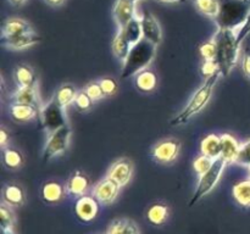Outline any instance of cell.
<instances>
[{
  "mask_svg": "<svg viewBox=\"0 0 250 234\" xmlns=\"http://www.w3.org/2000/svg\"><path fill=\"white\" fill-rule=\"evenodd\" d=\"M120 185L114 179L105 177L104 179L99 180L93 187L92 194L95 199L102 205H111L117 199L120 193Z\"/></svg>",
  "mask_w": 250,
  "mask_h": 234,
  "instance_id": "obj_9",
  "label": "cell"
},
{
  "mask_svg": "<svg viewBox=\"0 0 250 234\" xmlns=\"http://www.w3.org/2000/svg\"><path fill=\"white\" fill-rule=\"evenodd\" d=\"M15 82L17 87L26 88V87H36L37 85V75L33 68L29 67L28 65H19L16 66L14 72Z\"/></svg>",
  "mask_w": 250,
  "mask_h": 234,
  "instance_id": "obj_22",
  "label": "cell"
},
{
  "mask_svg": "<svg viewBox=\"0 0 250 234\" xmlns=\"http://www.w3.org/2000/svg\"><path fill=\"white\" fill-rule=\"evenodd\" d=\"M126 34V37L128 38V40L131 41L132 45H134L136 43H138L142 38H143V32H142V24H141V19L136 17L132 21H129L124 28H119Z\"/></svg>",
  "mask_w": 250,
  "mask_h": 234,
  "instance_id": "obj_31",
  "label": "cell"
},
{
  "mask_svg": "<svg viewBox=\"0 0 250 234\" xmlns=\"http://www.w3.org/2000/svg\"><path fill=\"white\" fill-rule=\"evenodd\" d=\"M199 53L200 56L203 58V60H216L217 48L214 39L203 43L202 45L199 46Z\"/></svg>",
  "mask_w": 250,
  "mask_h": 234,
  "instance_id": "obj_34",
  "label": "cell"
},
{
  "mask_svg": "<svg viewBox=\"0 0 250 234\" xmlns=\"http://www.w3.org/2000/svg\"><path fill=\"white\" fill-rule=\"evenodd\" d=\"M156 46L151 41L142 38L138 43L132 45L128 56L124 61L121 78H129L146 70L153 61L156 53Z\"/></svg>",
  "mask_w": 250,
  "mask_h": 234,
  "instance_id": "obj_3",
  "label": "cell"
},
{
  "mask_svg": "<svg viewBox=\"0 0 250 234\" xmlns=\"http://www.w3.org/2000/svg\"><path fill=\"white\" fill-rule=\"evenodd\" d=\"M132 176H133V162L129 158L122 157L110 166L106 177L114 179L122 188L128 184Z\"/></svg>",
  "mask_w": 250,
  "mask_h": 234,
  "instance_id": "obj_11",
  "label": "cell"
},
{
  "mask_svg": "<svg viewBox=\"0 0 250 234\" xmlns=\"http://www.w3.org/2000/svg\"><path fill=\"white\" fill-rule=\"evenodd\" d=\"M78 92L76 89V87L73 84H70V83H66V84H62L54 94V99L61 105V106L66 107L68 105H71L72 102H75L76 97H77Z\"/></svg>",
  "mask_w": 250,
  "mask_h": 234,
  "instance_id": "obj_28",
  "label": "cell"
},
{
  "mask_svg": "<svg viewBox=\"0 0 250 234\" xmlns=\"http://www.w3.org/2000/svg\"><path fill=\"white\" fill-rule=\"evenodd\" d=\"M132 48V44L131 41L128 40V38L126 37V34L119 29L117 34L115 36L114 40H112L111 44V49H112V53H114L115 58H119V60L125 61L128 56L129 50Z\"/></svg>",
  "mask_w": 250,
  "mask_h": 234,
  "instance_id": "obj_26",
  "label": "cell"
},
{
  "mask_svg": "<svg viewBox=\"0 0 250 234\" xmlns=\"http://www.w3.org/2000/svg\"><path fill=\"white\" fill-rule=\"evenodd\" d=\"M39 112H41V110L31 106V105L14 104L12 102L9 107L10 116L17 123H26V122L33 121L34 118H37Z\"/></svg>",
  "mask_w": 250,
  "mask_h": 234,
  "instance_id": "obj_17",
  "label": "cell"
},
{
  "mask_svg": "<svg viewBox=\"0 0 250 234\" xmlns=\"http://www.w3.org/2000/svg\"><path fill=\"white\" fill-rule=\"evenodd\" d=\"M15 224H16V217H15L14 211L11 210L10 205L2 202L0 205V227H1V231L15 233Z\"/></svg>",
  "mask_w": 250,
  "mask_h": 234,
  "instance_id": "obj_30",
  "label": "cell"
},
{
  "mask_svg": "<svg viewBox=\"0 0 250 234\" xmlns=\"http://www.w3.org/2000/svg\"><path fill=\"white\" fill-rule=\"evenodd\" d=\"M9 139H10L9 132L6 131L5 127H1V128H0V146H1L2 149L6 148L7 143H9Z\"/></svg>",
  "mask_w": 250,
  "mask_h": 234,
  "instance_id": "obj_43",
  "label": "cell"
},
{
  "mask_svg": "<svg viewBox=\"0 0 250 234\" xmlns=\"http://www.w3.org/2000/svg\"><path fill=\"white\" fill-rule=\"evenodd\" d=\"M219 12L215 17L217 28H241L250 12V0H217Z\"/></svg>",
  "mask_w": 250,
  "mask_h": 234,
  "instance_id": "obj_2",
  "label": "cell"
},
{
  "mask_svg": "<svg viewBox=\"0 0 250 234\" xmlns=\"http://www.w3.org/2000/svg\"><path fill=\"white\" fill-rule=\"evenodd\" d=\"M199 71L202 77L208 79V78L212 77L216 73H220L219 63H217L216 60H204L202 62V65H200Z\"/></svg>",
  "mask_w": 250,
  "mask_h": 234,
  "instance_id": "obj_35",
  "label": "cell"
},
{
  "mask_svg": "<svg viewBox=\"0 0 250 234\" xmlns=\"http://www.w3.org/2000/svg\"><path fill=\"white\" fill-rule=\"evenodd\" d=\"M65 193L66 188L61 183L50 180V182H46L42 185L41 196L44 202L49 205H54L58 204V202H60L63 199Z\"/></svg>",
  "mask_w": 250,
  "mask_h": 234,
  "instance_id": "obj_16",
  "label": "cell"
},
{
  "mask_svg": "<svg viewBox=\"0 0 250 234\" xmlns=\"http://www.w3.org/2000/svg\"><path fill=\"white\" fill-rule=\"evenodd\" d=\"M146 217L153 226H163L168 218V207L161 202H154L146 209Z\"/></svg>",
  "mask_w": 250,
  "mask_h": 234,
  "instance_id": "obj_23",
  "label": "cell"
},
{
  "mask_svg": "<svg viewBox=\"0 0 250 234\" xmlns=\"http://www.w3.org/2000/svg\"><path fill=\"white\" fill-rule=\"evenodd\" d=\"M44 1L50 5V6H61L65 2V0H44Z\"/></svg>",
  "mask_w": 250,
  "mask_h": 234,
  "instance_id": "obj_44",
  "label": "cell"
},
{
  "mask_svg": "<svg viewBox=\"0 0 250 234\" xmlns=\"http://www.w3.org/2000/svg\"><path fill=\"white\" fill-rule=\"evenodd\" d=\"M1 234H15V233H9V232H4V231H1Z\"/></svg>",
  "mask_w": 250,
  "mask_h": 234,
  "instance_id": "obj_47",
  "label": "cell"
},
{
  "mask_svg": "<svg viewBox=\"0 0 250 234\" xmlns=\"http://www.w3.org/2000/svg\"><path fill=\"white\" fill-rule=\"evenodd\" d=\"M2 200L10 206H22L26 202L23 188L19 184H6L2 188Z\"/></svg>",
  "mask_w": 250,
  "mask_h": 234,
  "instance_id": "obj_21",
  "label": "cell"
},
{
  "mask_svg": "<svg viewBox=\"0 0 250 234\" xmlns=\"http://www.w3.org/2000/svg\"><path fill=\"white\" fill-rule=\"evenodd\" d=\"M220 75H221V73H216V75L212 76V77L205 79L204 84H203L202 87L193 94V97L190 98L187 106H186L177 116L173 117V118L171 119L170 123L172 124V126H180V124L186 123V122L189 121L194 115L199 114V112L207 106L210 98H211L212 90H214L215 85H216Z\"/></svg>",
  "mask_w": 250,
  "mask_h": 234,
  "instance_id": "obj_4",
  "label": "cell"
},
{
  "mask_svg": "<svg viewBox=\"0 0 250 234\" xmlns=\"http://www.w3.org/2000/svg\"><path fill=\"white\" fill-rule=\"evenodd\" d=\"M137 0H116L114 5V19L119 28H124L129 21L136 19Z\"/></svg>",
  "mask_w": 250,
  "mask_h": 234,
  "instance_id": "obj_13",
  "label": "cell"
},
{
  "mask_svg": "<svg viewBox=\"0 0 250 234\" xmlns=\"http://www.w3.org/2000/svg\"><path fill=\"white\" fill-rule=\"evenodd\" d=\"M200 153L211 158L221 156V136L216 134H209L200 141Z\"/></svg>",
  "mask_w": 250,
  "mask_h": 234,
  "instance_id": "obj_24",
  "label": "cell"
},
{
  "mask_svg": "<svg viewBox=\"0 0 250 234\" xmlns=\"http://www.w3.org/2000/svg\"><path fill=\"white\" fill-rule=\"evenodd\" d=\"M31 24L27 21L22 19H17V17H12V19H7L6 21L2 23L1 27V39L12 38V37L20 36V34L27 33V32H32Z\"/></svg>",
  "mask_w": 250,
  "mask_h": 234,
  "instance_id": "obj_18",
  "label": "cell"
},
{
  "mask_svg": "<svg viewBox=\"0 0 250 234\" xmlns=\"http://www.w3.org/2000/svg\"><path fill=\"white\" fill-rule=\"evenodd\" d=\"M10 4H12L14 6H22L27 0H9Z\"/></svg>",
  "mask_w": 250,
  "mask_h": 234,
  "instance_id": "obj_45",
  "label": "cell"
},
{
  "mask_svg": "<svg viewBox=\"0 0 250 234\" xmlns=\"http://www.w3.org/2000/svg\"><path fill=\"white\" fill-rule=\"evenodd\" d=\"M158 84V76L151 70L141 71L136 75V87L142 93H151Z\"/></svg>",
  "mask_w": 250,
  "mask_h": 234,
  "instance_id": "obj_25",
  "label": "cell"
},
{
  "mask_svg": "<svg viewBox=\"0 0 250 234\" xmlns=\"http://www.w3.org/2000/svg\"><path fill=\"white\" fill-rule=\"evenodd\" d=\"M241 145L238 144L237 139L231 134H222L221 136V156L222 160L227 163L236 162V158L238 156Z\"/></svg>",
  "mask_w": 250,
  "mask_h": 234,
  "instance_id": "obj_20",
  "label": "cell"
},
{
  "mask_svg": "<svg viewBox=\"0 0 250 234\" xmlns=\"http://www.w3.org/2000/svg\"><path fill=\"white\" fill-rule=\"evenodd\" d=\"M90 187V180L87 175L81 171H76L70 176L67 183H66V192L75 197H81L87 194Z\"/></svg>",
  "mask_w": 250,
  "mask_h": 234,
  "instance_id": "obj_14",
  "label": "cell"
},
{
  "mask_svg": "<svg viewBox=\"0 0 250 234\" xmlns=\"http://www.w3.org/2000/svg\"><path fill=\"white\" fill-rule=\"evenodd\" d=\"M42 37L38 36L37 33L32 32H27V33L20 34V36L12 37V38L1 39V44L6 48L11 49V50H22V49L29 48L36 44L41 43Z\"/></svg>",
  "mask_w": 250,
  "mask_h": 234,
  "instance_id": "obj_15",
  "label": "cell"
},
{
  "mask_svg": "<svg viewBox=\"0 0 250 234\" xmlns=\"http://www.w3.org/2000/svg\"><path fill=\"white\" fill-rule=\"evenodd\" d=\"M214 160L215 158L205 156L203 155V154L200 156H198V157H195V160L193 161V168H194L195 173H197L199 177L202 175H204V173L211 167V165L214 163Z\"/></svg>",
  "mask_w": 250,
  "mask_h": 234,
  "instance_id": "obj_33",
  "label": "cell"
},
{
  "mask_svg": "<svg viewBox=\"0 0 250 234\" xmlns=\"http://www.w3.org/2000/svg\"><path fill=\"white\" fill-rule=\"evenodd\" d=\"M161 2H167V4H172V2H185L186 0H159Z\"/></svg>",
  "mask_w": 250,
  "mask_h": 234,
  "instance_id": "obj_46",
  "label": "cell"
},
{
  "mask_svg": "<svg viewBox=\"0 0 250 234\" xmlns=\"http://www.w3.org/2000/svg\"><path fill=\"white\" fill-rule=\"evenodd\" d=\"M141 24L143 38L151 41L155 45H159L161 43V39H163V33H161V28L158 20L154 17V15L150 11L144 10L141 19Z\"/></svg>",
  "mask_w": 250,
  "mask_h": 234,
  "instance_id": "obj_12",
  "label": "cell"
},
{
  "mask_svg": "<svg viewBox=\"0 0 250 234\" xmlns=\"http://www.w3.org/2000/svg\"><path fill=\"white\" fill-rule=\"evenodd\" d=\"M11 101L14 104H23L31 105V106L37 107L41 110V100H39L38 89L36 87H26V88H17L16 92L12 94Z\"/></svg>",
  "mask_w": 250,
  "mask_h": 234,
  "instance_id": "obj_19",
  "label": "cell"
},
{
  "mask_svg": "<svg viewBox=\"0 0 250 234\" xmlns=\"http://www.w3.org/2000/svg\"><path fill=\"white\" fill-rule=\"evenodd\" d=\"M99 212V201L93 195H83L77 197L75 204V214L82 223H89Z\"/></svg>",
  "mask_w": 250,
  "mask_h": 234,
  "instance_id": "obj_10",
  "label": "cell"
},
{
  "mask_svg": "<svg viewBox=\"0 0 250 234\" xmlns=\"http://www.w3.org/2000/svg\"><path fill=\"white\" fill-rule=\"evenodd\" d=\"M127 224H128V219H114L107 227L106 234H126Z\"/></svg>",
  "mask_w": 250,
  "mask_h": 234,
  "instance_id": "obj_38",
  "label": "cell"
},
{
  "mask_svg": "<svg viewBox=\"0 0 250 234\" xmlns=\"http://www.w3.org/2000/svg\"><path fill=\"white\" fill-rule=\"evenodd\" d=\"M71 133L72 131L67 124V126L61 127V128L54 131L53 133L48 134V140L44 146L43 156H42L44 162H48L49 160L67 150L68 145H70Z\"/></svg>",
  "mask_w": 250,
  "mask_h": 234,
  "instance_id": "obj_7",
  "label": "cell"
},
{
  "mask_svg": "<svg viewBox=\"0 0 250 234\" xmlns=\"http://www.w3.org/2000/svg\"><path fill=\"white\" fill-rule=\"evenodd\" d=\"M2 163H4V166L7 170H19L24 163L23 155L17 149L6 146L5 149H2Z\"/></svg>",
  "mask_w": 250,
  "mask_h": 234,
  "instance_id": "obj_27",
  "label": "cell"
},
{
  "mask_svg": "<svg viewBox=\"0 0 250 234\" xmlns=\"http://www.w3.org/2000/svg\"><path fill=\"white\" fill-rule=\"evenodd\" d=\"M243 71L247 77L250 79V49H247L243 58Z\"/></svg>",
  "mask_w": 250,
  "mask_h": 234,
  "instance_id": "obj_42",
  "label": "cell"
},
{
  "mask_svg": "<svg viewBox=\"0 0 250 234\" xmlns=\"http://www.w3.org/2000/svg\"><path fill=\"white\" fill-rule=\"evenodd\" d=\"M85 93H87L88 95H89L90 98H92L93 100H100L103 99V98L105 97L104 95V92H103L102 87H100V83L99 82H92L89 83L88 85H85L84 89Z\"/></svg>",
  "mask_w": 250,
  "mask_h": 234,
  "instance_id": "obj_39",
  "label": "cell"
},
{
  "mask_svg": "<svg viewBox=\"0 0 250 234\" xmlns=\"http://www.w3.org/2000/svg\"><path fill=\"white\" fill-rule=\"evenodd\" d=\"M249 33H250V12L248 17H247L246 22L243 23V26H242L241 28L238 29V32H237V40H238V43L241 44L242 41L247 38V36H248Z\"/></svg>",
  "mask_w": 250,
  "mask_h": 234,
  "instance_id": "obj_41",
  "label": "cell"
},
{
  "mask_svg": "<svg viewBox=\"0 0 250 234\" xmlns=\"http://www.w3.org/2000/svg\"><path fill=\"white\" fill-rule=\"evenodd\" d=\"M227 162L225 160H222L221 157H217L214 160V163L211 165V167L199 177V182H198L197 189H195L194 195H193L192 200L189 201V206L197 204L202 197H204L205 195L209 194L212 189L215 188V185L217 184V182L221 178L222 172H224L225 167H226Z\"/></svg>",
  "mask_w": 250,
  "mask_h": 234,
  "instance_id": "obj_5",
  "label": "cell"
},
{
  "mask_svg": "<svg viewBox=\"0 0 250 234\" xmlns=\"http://www.w3.org/2000/svg\"><path fill=\"white\" fill-rule=\"evenodd\" d=\"M39 118H41L42 128L45 129L48 134L68 124L65 107L61 106L54 98L45 106L42 107L39 112Z\"/></svg>",
  "mask_w": 250,
  "mask_h": 234,
  "instance_id": "obj_6",
  "label": "cell"
},
{
  "mask_svg": "<svg viewBox=\"0 0 250 234\" xmlns=\"http://www.w3.org/2000/svg\"><path fill=\"white\" fill-rule=\"evenodd\" d=\"M194 4L199 12L208 17L215 19L219 12V1L217 0H194Z\"/></svg>",
  "mask_w": 250,
  "mask_h": 234,
  "instance_id": "obj_32",
  "label": "cell"
},
{
  "mask_svg": "<svg viewBox=\"0 0 250 234\" xmlns=\"http://www.w3.org/2000/svg\"><path fill=\"white\" fill-rule=\"evenodd\" d=\"M212 39L216 43V61L219 63L220 73L227 77L238 60L241 44L237 40V33H234L233 29L217 28Z\"/></svg>",
  "mask_w": 250,
  "mask_h": 234,
  "instance_id": "obj_1",
  "label": "cell"
},
{
  "mask_svg": "<svg viewBox=\"0 0 250 234\" xmlns=\"http://www.w3.org/2000/svg\"><path fill=\"white\" fill-rule=\"evenodd\" d=\"M99 83L103 92H104L105 97H112V95H115L117 93L119 87H117V82L114 79V78H110V77L102 78V79L99 80Z\"/></svg>",
  "mask_w": 250,
  "mask_h": 234,
  "instance_id": "obj_37",
  "label": "cell"
},
{
  "mask_svg": "<svg viewBox=\"0 0 250 234\" xmlns=\"http://www.w3.org/2000/svg\"><path fill=\"white\" fill-rule=\"evenodd\" d=\"M181 141L177 138H166L159 141L153 149V158L159 163H171L178 157Z\"/></svg>",
  "mask_w": 250,
  "mask_h": 234,
  "instance_id": "obj_8",
  "label": "cell"
},
{
  "mask_svg": "<svg viewBox=\"0 0 250 234\" xmlns=\"http://www.w3.org/2000/svg\"><path fill=\"white\" fill-rule=\"evenodd\" d=\"M93 102H94V100H93L92 98L84 92V90L78 92L77 97H76V100H75L76 109L81 112L88 111V110L93 106Z\"/></svg>",
  "mask_w": 250,
  "mask_h": 234,
  "instance_id": "obj_36",
  "label": "cell"
},
{
  "mask_svg": "<svg viewBox=\"0 0 250 234\" xmlns=\"http://www.w3.org/2000/svg\"><path fill=\"white\" fill-rule=\"evenodd\" d=\"M232 195L237 204L242 207H250V179L242 180L234 184Z\"/></svg>",
  "mask_w": 250,
  "mask_h": 234,
  "instance_id": "obj_29",
  "label": "cell"
},
{
  "mask_svg": "<svg viewBox=\"0 0 250 234\" xmlns=\"http://www.w3.org/2000/svg\"><path fill=\"white\" fill-rule=\"evenodd\" d=\"M236 162L239 163V165L250 166V140L241 146Z\"/></svg>",
  "mask_w": 250,
  "mask_h": 234,
  "instance_id": "obj_40",
  "label": "cell"
}]
</instances>
